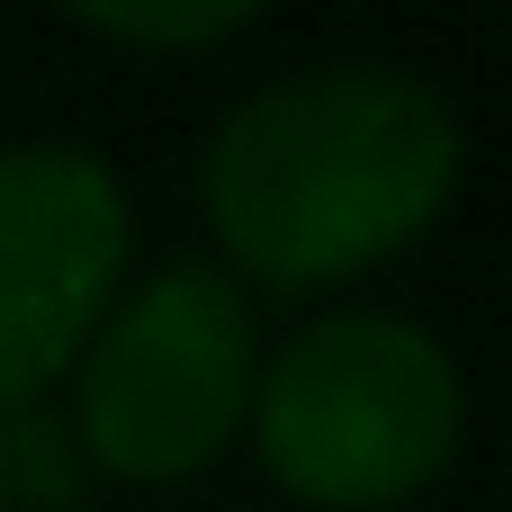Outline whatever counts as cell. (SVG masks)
<instances>
[{"label": "cell", "mask_w": 512, "mask_h": 512, "mask_svg": "<svg viewBox=\"0 0 512 512\" xmlns=\"http://www.w3.org/2000/svg\"><path fill=\"white\" fill-rule=\"evenodd\" d=\"M81 27L90 36H108V45H144V54H207V45H225V36H243L252 27V9L243 0H90L81 9Z\"/></svg>", "instance_id": "cell-5"}, {"label": "cell", "mask_w": 512, "mask_h": 512, "mask_svg": "<svg viewBox=\"0 0 512 512\" xmlns=\"http://www.w3.org/2000/svg\"><path fill=\"white\" fill-rule=\"evenodd\" d=\"M243 432L297 504L387 512L459 459L468 387L432 324L387 306H333L261 360Z\"/></svg>", "instance_id": "cell-2"}, {"label": "cell", "mask_w": 512, "mask_h": 512, "mask_svg": "<svg viewBox=\"0 0 512 512\" xmlns=\"http://www.w3.org/2000/svg\"><path fill=\"white\" fill-rule=\"evenodd\" d=\"M126 252L135 207L90 144H0V414L72 378L126 288Z\"/></svg>", "instance_id": "cell-4"}, {"label": "cell", "mask_w": 512, "mask_h": 512, "mask_svg": "<svg viewBox=\"0 0 512 512\" xmlns=\"http://www.w3.org/2000/svg\"><path fill=\"white\" fill-rule=\"evenodd\" d=\"M459 108L396 63H315L216 117L207 225L234 279L333 288L396 261L459 189Z\"/></svg>", "instance_id": "cell-1"}, {"label": "cell", "mask_w": 512, "mask_h": 512, "mask_svg": "<svg viewBox=\"0 0 512 512\" xmlns=\"http://www.w3.org/2000/svg\"><path fill=\"white\" fill-rule=\"evenodd\" d=\"M261 333L225 261H162L117 288L108 324L72 360V441L126 486L198 477L252 423Z\"/></svg>", "instance_id": "cell-3"}, {"label": "cell", "mask_w": 512, "mask_h": 512, "mask_svg": "<svg viewBox=\"0 0 512 512\" xmlns=\"http://www.w3.org/2000/svg\"><path fill=\"white\" fill-rule=\"evenodd\" d=\"M18 504V450H9V423H0V512Z\"/></svg>", "instance_id": "cell-6"}]
</instances>
